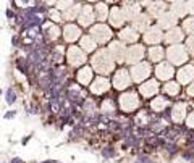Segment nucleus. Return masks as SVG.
I'll use <instances>...</instances> for the list:
<instances>
[{
  "instance_id": "nucleus-1",
  "label": "nucleus",
  "mask_w": 194,
  "mask_h": 163,
  "mask_svg": "<svg viewBox=\"0 0 194 163\" xmlns=\"http://www.w3.org/2000/svg\"><path fill=\"white\" fill-rule=\"evenodd\" d=\"M78 36H79V31H78L76 26H66V29H65V37H66V41H75Z\"/></svg>"
},
{
  "instance_id": "nucleus-2",
  "label": "nucleus",
  "mask_w": 194,
  "mask_h": 163,
  "mask_svg": "<svg viewBox=\"0 0 194 163\" xmlns=\"http://www.w3.org/2000/svg\"><path fill=\"white\" fill-rule=\"evenodd\" d=\"M128 82H130V81H128V74H126V73H125V76H123V77H122V73H118V79L115 81V86H117L118 89H123V87L128 86Z\"/></svg>"
},
{
  "instance_id": "nucleus-3",
  "label": "nucleus",
  "mask_w": 194,
  "mask_h": 163,
  "mask_svg": "<svg viewBox=\"0 0 194 163\" xmlns=\"http://www.w3.org/2000/svg\"><path fill=\"white\" fill-rule=\"evenodd\" d=\"M157 74H158V77H170L172 76V69L168 66H165V65H160L157 68Z\"/></svg>"
},
{
  "instance_id": "nucleus-4",
  "label": "nucleus",
  "mask_w": 194,
  "mask_h": 163,
  "mask_svg": "<svg viewBox=\"0 0 194 163\" xmlns=\"http://www.w3.org/2000/svg\"><path fill=\"white\" fill-rule=\"evenodd\" d=\"M5 100H7V104L11 105L15 104V100H16V94H15V91L10 87V89H7V97H5Z\"/></svg>"
},
{
  "instance_id": "nucleus-5",
  "label": "nucleus",
  "mask_w": 194,
  "mask_h": 163,
  "mask_svg": "<svg viewBox=\"0 0 194 163\" xmlns=\"http://www.w3.org/2000/svg\"><path fill=\"white\" fill-rule=\"evenodd\" d=\"M125 140H126V145H133V147H138V144H139V139L136 136H133V134L125 136Z\"/></svg>"
},
{
  "instance_id": "nucleus-6",
  "label": "nucleus",
  "mask_w": 194,
  "mask_h": 163,
  "mask_svg": "<svg viewBox=\"0 0 194 163\" xmlns=\"http://www.w3.org/2000/svg\"><path fill=\"white\" fill-rule=\"evenodd\" d=\"M81 45H83V49H84V50H92V49H94V42L91 41L89 37H83V39H81Z\"/></svg>"
},
{
  "instance_id": "nucleus-7",
  "label": "nucleus",
  "mask_w": 194,
  "mask_h": 163,
  "mask_svg": "<svg viewBox=\"0 0 194 163\" xmlns=\"http://www.w3.org/2000/svg\"><path fill=\"white\" fill-rule=\"evenodd\" d=\"M89 71H91L89 68H83L81 71H79V74H78V77H79V81H81V82L87 81V79H89V74H91Z\"/></svg>"
},
{
  "instance_id": "nucleus-8",
  "label": "nucleus",
  "mask_w": 194,
  "mask_h": 163,
  "mask_svg": "<svg viewBox=\"0 0 194 163\" xmlns=\"http://www.w3.org/2000/svg\"><path fill=\"white\" fill-rule=\"evenodd\" d=\"M73 55V60L70 61V63H79V61H83V55H78L76 49H71L70 50V57Z\"/></svg>"
},
{
  "instance_id": "nucleus-9",
  "label": "nucleus",
  "mask_w": 194,
  "mask_h": 163,
  "mask_svg": "<svg viewBox=\"0 0 194 163\" xmlns=\"http://www.w3.org/2000/svg\"><path fill=\"white\" fill-rule=\"evenodd\" d=\"M150 52H152V60H160V57L163 55L162 49H154V50H150Z\"/></svg>"
},
{
  "instance_id": "nucleus-10",
  "label": "nucleus",
  "mask_w": 194,
  "mask_h": 163,
  "mask_svg": "<svg viewBox=\"0 0 194 163\" xmlns=\"http://www.w3.org/2000/svg\"><path fill=\"white\" fill-rule=\"evenodd\" d=\"M102 155L105 158H110V157H115V150L113 149H104L102 150Z\"/></svg>"
},
{
  "instance_id": "nucleus-11",
  "label": "nucleus",
  "mask_w": 194,
  "mask_h": 163,
  "mask_svg": "<svg viewBox=\"0 0 194 163\" xmlns=\"http://www.w3.org/2000/svg\"><path fill=\"white\" fill-rule=\"evenodd\" d=\"M163 147L168 150V154H176V147L173 144H163Z\"/></svg>"
},
{
  "instance_id": "nucleus-12",
  "label": "nucleus",
  "mask_w": 194,
  "mask_h": 163,
  "mask_svg": "<svg viewBox=\"0 0 194 163\" xmlns=\"http://www.w3.org/2000/svg\"><path fill=\"white\" fill-rule=\"evenodd\" d=\"M134 163H155V162H152V160L147 158V157H139V158L136 160Z\"/></svg>"
},
{
  "instance_id": "nucleus-13",
  "label": "nucleus",
  "mask_w": 194,
  "mask_h": 163,
  "mask_svg": "<svg viewBox=\"0 0 194 163\" xmlns=\"http://www.w3.org/2000/svg\"><path fill=\"white\" fill-rule=\"evenodd\" d=\"M15 115H16L15 112H8V113H5V120H7V118H13Z\"/></svg>"
},
{
  "instance_id": "nucleus-14",
  "label": "nucleus",
  "mask_w": 194,
  "mask_h": 163,
  "mask_svg": "<svg viewBox=\"0 0 194 163\" xmlns=\"http://www.w3.org/2000/svg\"><path fill=\"white\" fill-rule=\"evenodd\" d=\"M11 163H24V162H23V160L19 158V157H15V158L11 160Z\"/></svg>"
},
{
  "instance_id": "nucleus-15",
  "label": "nucleus",
  "mask_w": 194,
  "mask_h": 163,
  "mask_svg": "<svg viewBox=\"0 0 194 163\" xmlns=\"http://www.w3.org/2000/svg\"><path fill=\"white\" fill-rule=\"evenodd\" d=\"M7 16H8V18H13V11H11V10H7Z\"/></svg>"
},
{
  "instance_id": "nucleus-16",
  "label": "nucleus",
  "mask_w": 194,
  "mask_h": 163,
  "mask_svg": "<svg viewBox=\"0 0 194 163\" xmlns=\"http://www.w3.org/2000/svg\"><path fill=\"white\" fill-rule=\"evenodd\" d=\"M0 94H2V89H0Z\"/></svg>"
}]
</instances>
